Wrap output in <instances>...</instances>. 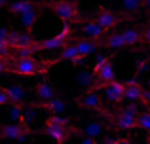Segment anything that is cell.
Segmentation results:
<instances>
[{
    "label": "cell",
    "mask_w": 150,
    "mask_h": 144,
    "mask_svg": "<svg viewBox=\"0 0 150 144\" xmlns=\"http://www.w3.org/2000/svg\"><path fill=\"white\" fill-rule=\"evenodd\" d=\"M44 133L55 144H63L69 138V119L63 118L61 114H51L48 118V122H46Z\"/></svg>",
    "instance_id": "1"
},
{
    "label": "cell",
    "mask_w": 150,
    "mask_h": 144,
    "mask_svg": "<svg viewBox=\"0 0 150 144\" xmlns=\"http://www.w3.org/2000/svg\"><path fill=\"white\" fill-rule=\"evenodd\" d=\"M139 106L133 103H127L116 116V127L122 131H129L137 125V119H139Z\"/></svg>",
    "instance_id": "2"
},
{
    "label": "cell",
    "mask_w": 150,
    "mask_h": 144,
    "mask_svg": "<svg viewBox=\"0 0 150 144\" xmlns=\"http://www.w3.org/2000/svg\"><path fill=\"white\" fill-rule=\"evenodd\" d=\"M51 10L57 13V17L65 23H72L80 19V11H78V6L72 2V0H55L51 2Z\"/></svg>",
    "instance_id": "3"
},
{
    "label": "cell",
    "mask_w": 150,
    "mask_h": 144,
    "mask_svg": "<svg viewBox=\"0 0 150 144\" xmlns=\"http://www.w3.org/2000/svg\"><path fill=\"white\" fill-rule=\"evenodd\" d=\"M93 72L97 76V84L103 85V87L110 81H114V67L108 57H99L93 65Z\"/></svg>",
    "instance_id": "4"
},
{
    "label": "cell",
    "mask_w": 150,
    "mask_h": 144,
    "mask_svg": "<svg viewBox=\"0 0 150 144\" xmlns=\"http://www.w3.org/2000/svg\"><path fill=\"white\" fill-rule=\"evenodd\" d=\"M4 138H10V140H25L29 137V127L23 122H11L8 125H4L0 129Z\"/></svg>",
    "instance_id": "5"
},
{
    "label": "cell",
    "mask_w": 150,
    "mask_h": 144,
    "mask_svg": "<svg viewBox=\"0 0 150 144\" xmlns=\"http://www.w3.org/2000/svg\"><path fill=\"white\" fill-rule=\"evenodd\" d=\"M93 19H95L97 23L103 27L105 30L112 29V27H116L118 23H120V15H116L112 10H108V8H95V15H93Z\"/></svg>",
    "instance_id": "6"
},
{
    "label": "cell",
    "mask_w": 150,
    "mask_h": 144,
    "mask_svg": "<svg viewBox=\"0 0 150 144\" xmlns=\"http://www.w3.org/2000/svg\"><path fill=\"white\" fill-rule=\"evenodd\" d=\"M13 72L19 76H34L38 74V65L33 57H23V59H15Z\"/></svg>",
    "instance_id": "7"
},
{
    "label": "cell",
    "mask_w": 150,
    "mask_h": 144,
    "mask_svg": "<svg viewBox=\"0 0 150 144\" xmlns=\"http://www.w3.org/2000/svg\"><path fill=\"white\" fill-rule=\"evenodd\" d=\"M78 104L84 106V108H88V110L103 112V108H101V95H99L97 89H88V91L78 99Z\"/></svg>",
    "instance_id": "8"
},
{
    "label": "cell",
    "mask_w": 150,
    "mask_h": 144,
    "mask_svg": "<svg viewBox=\"0 0 150 144\" xmlns=\"http://www.w3.org/2000/svg\"><path fill=\"white\" fill-rule=\"evenodd\" d=\"M124 81H110L105 85V97L110 104H118L124 100Z\"/></svg>",
    "instance_id": "9"
},
{
    "label": "cell",
    "mask_w": 150,
    "mask_h": 144,
    "mask_svg": "<svg viewBox=\"0 0 150 144\" xmlns=\"http://www.w3.org/2000/svg\"><path fill=\"white\" fill-rule=\"evenodd\" d=\"M143 91H144V87L139 84V81H135V80L125 81V85H124V100L125 103H137V100H141V97H143Z\"/></svg>",
    "instance_id": "10"
},
{
    "label": "cell",
    "mask_w": 150,
    "mask_h": 144,
    "mask_svg": "<svg viewBox=\"0 0 150 144\" xmlns=\"http://www.w3.org/2000/svg\"><path fill=\"white\" fill-rule=\"evenodd\" d=\"M82 34H84L86 38H91V40H101V38L105 36V29H103L95 19H88V21H84V25H82Z\"/></svg>",
    "instance_id": "11"
},
{
    "label": "cell",
    "mask_w": 150,
    "mask_h": 144,
    "mask_svg": "<svg viewBox=\"0 0 150 144\" xmlns=\"http://www.w3.org/2000/svg\"><path fill=\"white\" fill-rule=\"evenodd\" d=\"M76 84L84 89H89V87H97V76L93 70H80L76 74Z\"/></svg>",
    "instance_id": "12"
},
{
    "label": "cell",
    "mask_w": 150,
    "mask_h": 144,
    "mask_svg": "<svg viewBox=\"0 0 150 144\" xmlns=\"http://www.w3.org/2000/svg\"><path fill=\"white\" fill-rule=\"evenodd\" d=\"M61 59H67V61H70V63L76 67V65H80L82 63V59L84 57L78 53V48H76V44H67L65 48H63V51H61Z\"/></svg>",
    "instance_id": "13"
},
{
    "label": "cell",
    "mask_w": 150,
    "mask_h": 144,
    "mask_svg": "<svg viewBox=\"0 0 150 144\" xmlns=\"http://www.w3.org/2000/svg\"><path fill=\"white\" fill-rule=\"evenodd\" d=\"M103 133H105V127H103L101 122H88L84 127H82V135L91 137V138H99Z\"/></svg>",
    "instance_id": "14"
},
{
    "label": "cell",
    "mask_w": 150,
    "mask_h": 144,
    "mask_svg": "<svg viewBox=\"0 0 150 144\" xmlns=\"http://www.w3.org/2000/svg\"><path fill=\"white\" fill-rule=\"evenodd\" d=\"M6 93H8V97H10V103L21 104L23 100H25V89H23V85H19V84L8 85V87H6Z\"/></svg>",
    "instance_id": "15"
},
{
    "label": "cell",
    "mask_w": 150,
    "mask_h": 144,
    "mask_svg": "<svg viewBox=\"0 0 150 144\" xmlns=\"http://www.w3.org/2000/svg\"><path fill=\"white\" fill-rule=\"evenodd\" d=\"M122 36H124V42H125V46H131V48L139 46V44H141V40H143V34H141L137 29H133V27L125 29L124 32H122Z\"/></svg>",
    "instance_id": "16"
},
{
    "label": "cell",
    "mask_w": 150,
    "mask_h": 144,
    "mask_svg": "<svg viewBox=\"0 0 150 144\" xmlns=\"http://www.w3.org/2000/svg\"><path fill=\"white\" fill-rule=\"evenodd\" d=\"M76 48H78V53L82 57H89L97 48V42H93L91 38H82V40L76 42Z\"/></svg>",
    "instance_id": "17"
},
{
    "label": "cell",
    "mask_w": 150,
    "mask_h": 144,
    "mask_svg": "<svg viewBox=\"0 0 150 144\" xmlns=\"http://www.w3.org/2000/svg\"><path fill=\"white\" fill-rule=\"evenodd\" d=\"M33 8H34V4L30 2V0H15V2L10 4V13H13V15H23L25 11L33 10Z\"/></svg>",
    "instance_id": "18"
},
{
    "label": "cell",
    "mask_w": 150,
    "mask_h": 144,
    "mask_svg": "<svg viewBox=\"0 0 150 144\" xmlns=\"http://www.w3.org/2000/svg\"><path fill=\"white\" fill-rule=\"evenodd\" d=\"M105 46H106L108 49H122V48L125 46L122 32H112V34H108V36L105 38Z\"/></svg>",
    "instance_id": "19"
},
{
    "label": "cell",
    "mask_w": 150,
    "mask_h": 144,
    "mask_svg": "<svg viewBox=\"0 0 150 144\" xmlns=\"http://www.w3.org/2000/svg\"><path fill=\"white\" fill-rule=\"evenodd\" d=\"M36 97L42 100V103H48L51 97H55L53 95V87H51L48 81H40V84L36 85Z\"/></svg>",
    "instance_id": "20"
},
{
    "label": "cell",
    "mask_w": 150,
    "mask_h": 144,
    "mask_svg": "<svg viewBox=\"0 0 150 144\" xmlns=\"http://www.w3.org/2000/svg\"><path fill=\"white\" fill-rule=\"evenodd\" d=\"M36 19H38V10L33 8V10L25 11V13L21 15V25L25 27V29H33L34 23H36Z\"/></svg>",
    "instance_id": "21"
},
{
    "label": "cell",
    "mask_w": 150,
    "mask_h": 144,
    "mask_svg": "<svg viewBox=\"0 0 150 144\" xmlns=\"http://www.w3.org/2000/svg\"><path fill=\"white\" fill-rule=\"evenodd\" d=\"M46 108L51 112V114H61L63 110H65V100L59 99V97H51L48 103H44Z\"/></svg>",
    "instance_id": "22"
},
{
    "label": "cell",
    "mask_w": 150,
    "mask_h": 144,
    "mask_svg": "<svg viewBox=\"0 0 150 144\" xmlns=\"http://www.w3.org/2000/svg\"><path fill=\"white\" fill-rule=\"evenodd\" d=\"M8 118L11 119V122H23V108L21 104L13 103L8 106Z\"/></svg>",
    "instance_id": "23"
},
{
    "label": "cell",
    "mask_w": 150,
    "mask_h": 144,
    "mask_svg": "<svg viewBox=\"0 0 150 144\" xmlns=\"http://www.w3.org/2000/svg\"><path fill=\"white\" fill-rule=\"evenodd\" d=\"M137 125H139L143 131L150 133V110L141 112V114H139V119H137Z\"/></svg>",
    "instance_id": "24"
},
{
    "label": "cell",
    "mask_w": 150,
    "mask_h": 144,
    "mask_svg": "<svg viewBox=\"0 0 150 144\" xmlns=\"http://www.w3.org/2000/svg\"><path fill=\"white\" fill-rule=\"evenodd\" d=\"M122 6H124L125 11H137L144 4H143V0H122Z\"/></svg>",
    "instance_id": "25"
},
{
    "label": "cell",
    "mask_w": 150,
    "mask_h": 144,
    "mask_svg": "<svg viewBox=\"0 0 150 144\" xmlns=\"http://www.w3.org/2000/svg\"><path fill=\"white\" fill-rule=\"evenodd\" d=\"M11 55V46L8 42H0V57H10Z\"/></svg>",
    "instance_id": "26"
},
{
    "label": "cell",
    "mask_w": 150,
    "mask_h": 144,
    "mask_svg": "<svg viewBox=\"0 0 150 144\" xmlns=\"http://www.w3.org/2000/svg\"><path fill=\"white\" fill-rule=\"evenodd\" d=\"M8 103H10V97H8L6 89H0V108H2V106H8Z\"/></svg>",
    "instance_id": "27"
},
{
    "label": "cell",
    "mask_w": 150,
    "mask_h": 144,
    "mask_svg": "<svg viewBox=\"0 0 150 144\" xmlns=\"http://www.w3.org/2000/svg\"><path fill=\"white\" fill-rule=\"evenodd\" d=\"M78 144H97V138H91V137H82L80 140H78Z\"/></svg>",
    "instance_id": "28"
},
{
    "label": "cell",
    "mask_w": 150,
    "mask_h": 144,
    "mask_svg": "<svg viewBox=\"0 0 150 144\" xmlns=\"http://www.w3.org/2000/svg\"><path fill=\"white\" fill-rule=\"evenodd\" d=\"M8 34H10V30H8L6 27H0V42H6L8 40Z\"/></svg>",
    "instance_id": "29"
},
{
    "label": "cell",
    "mask_w": 150,
    "mask_h": 144,
    "mask_svg": "<svg viewBox=\"0 0 150 144\" xmlns=\"http://www.w3.org/2000/svg\"><path fill=\"white\" fill-rule=\"evenodd\" d=\"M143 42L150 46V25L146 27V29H144V32H143Z\"/></svg>",
    "instance_id": "30"
},
{
    "label": "cell",
    "mask_w": 150,
    "mask_h": 144,
    "mask_svg": "<svg viewBox=\"0 0 150 144\" xmlns=\"http://www.w3.org/2000/svg\"><path fill=\"white\" fill-rule=\"evenodd\" d=\"M6 68H8L6 61H2V59H0V74H4V72H6Z\"/></svg>",
    "instance_id": "31"
},
{
    "label": "cell",
    "mask_w": 150,
    "mask_h": 144,
    "mask_svg": "<svg viewBox=\"0 0 150 144\" xmlns=\"http://www.w3.org/2000/svg\"><path fill=\"white\" fill-rule=\"evenodd\" d=\"M116 144H131L129 138H116Z\"/></svg>",
    "instance_id": "32"
},
{
    "label": "cell",
    "mask_w": 150,
    "mask_h": 144,
    "mask_svg": "<svg viewBox=\"0 0 150 144\" xmlns=\"http://www.w3.org/2000/svg\"><path fill=\"white\" fill-rule=\"evenodd\" d=\"M105 144H116V138H110V140H106Z\"/></svg>",
    "instance_id": "33"
},
{
    "label": "cell",
    "mask_w": 150,
    "mask_h": 144,
    "mask_svg": "<svg viewBox=\"0 0 150 144\" xmlns=\"http://www.w3.org/2000/svg\"><path fill=\"white\" fill-rule=\"evenodd\" d=\"M144 6H146V10L150 11V0H146V2H144Z\"/></svg>",
    "instance_id": "34"
},
{
    "label": "cell",
    "mask_w": 150,
    "mask_h": 144,
    "mask_svg": "<svg viewBox=\"0 0 150 144\" xmlns=\"http://www.w3.org/2000/svg\"><path fill=\"white\" fill-rule=\"evenodd\" d=\"M144 87H146V89H150V78L146 80V84H144Z\"/></svg>",
    "instance_id": "35"
},
{
    "label": "cell",
    "mask_w": 150,
    "mask_h": 144,
    "mask_svg": "<svg viewBox=\"0 0 150 144\" xmlns=\"http://www.w3.org/2000/svg\"><path fill=\"white\" fill-rule=\"evenodd\" d=\"M4 4H8V0H0V8H2Z\"/></svg>",
    "instance_id": "36"
},
{
    "label": "cell",
    "mask_w": 150,
    "mask_h": 144,
    "mask_svg": "<svg viewBox=\"0 0 150 144\" xmlns=\"http://www.w3.org/2000/svg\"><path fill=\"white\" fill-rule=\"evenodd\" d=\"M144 2H146V0H143V4H144Z\"/></svg>",
    "instance_id": "37"
},
{
    "label": "cell",
    "mask_w": 150,
    "mask_h": 144,
    "mask_svg": "<svg viewBox=\"0 0 150 144\" xmlns=\"http://www.w3.org/2000/svg\"><path fill=\"white\" fill-rule=\"evenodd\" d=\"M148 144H150V138H148Z\"/></svg>",
    "instance_id": "38"
}]
</instances>
